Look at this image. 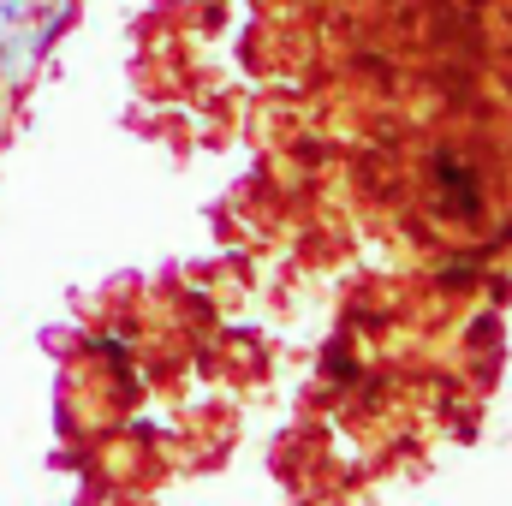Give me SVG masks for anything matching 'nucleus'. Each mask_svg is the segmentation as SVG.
I'll return each mask as SVG.
<instances>
[{
    "label": "nucleus",
    "instance_id": "nucleus-2",
    "mask_svg": "<svg viewBox=\"0 0 512 506\" xmlns=\"http://www.w3.org/2000/svg\"><path fill=\"white\" fill-rule=\"evenodd\" d=\"M477 262H483V256H453V262H441V286H471V280H477Z\"/></svg>",
    "mask_w": 512,
    "mask_h": 506
},
{
    "label": "nucleus",
    "instance_id": "nucleus-4",
    "mask_svg": "<svg viewBox=\"0 0 512 506\" xmlns=\"http://www.w3.org/2000/svg\"><path fill=\"white\" fill-rule=\"evenodd\" d=\"M48 6H60V0H48Z\"/></svg>",
    "mask_w": 512,
    "mask_h": 506
},
{
    "label": "nucleus",
    "instance_id": "nucleus-3",
    "mask_svg": "<svg viewBox=\"0 0 512 506\" xmlns=\"http://www.w3.org/2000/svg\"><path fill=\"white\" fill-rule=\"evenodd\" d=\"M30 12H36V0H0V36H6V30H18Z\"/></svg>",
    "mask_w": 512,
    "mask_h": 506
},
{
    "label": "nucleus",
    "instance_id": "nucleus-1",
    "mask_svg": "<svg viewBox=\"0 0 512 506\" xmlns=\"http://www.w3.org/2000/svg\"><path fill=\"white\" fill-rule=\"evenodd\" d=\"M429 179H435V203H441V215L453 227L483 221V179H477V167H465L459 149H435L429 155Z\"/></svg>",
    "mask_w": 512,
    "mask_h": 506
}]
</instances>
